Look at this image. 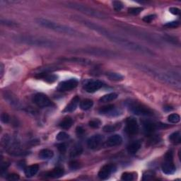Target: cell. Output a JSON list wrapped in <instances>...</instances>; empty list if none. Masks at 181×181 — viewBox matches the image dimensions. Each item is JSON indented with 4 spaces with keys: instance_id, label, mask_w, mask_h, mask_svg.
Instances as JSON below:
<instances>
[{
    "instance_id": "obj_1",
    "label": "cell",
    "mask_w": 181,
    "mask_h": 181,
    "mask_svg": "<svg viewBox=\"0 0 181 181\" xmlns=\"http://www.w3.org/2000/svg\"><path fill=\"white\" fill-rule=\"evenodd\" d=\"M81 22L86 25V26L89 27L90 29H92L96 31L97 33H100L101 35L107 38H108L110 41H112L114 42V43L120 45L121 47L125 48L127 50H131L133 51V52H136L140 54H143V55L148 56L155 55V53L153 52L151 50H150L149 48L145 46H143V45H141L140 44H138L137 42L129 41V40L124 38L123 37L116 36L115 34L110 32L109 30H106V28L100 26V25H96L92 22L84 21V20H81Z\"/></svg>"
},
{
    "instance_id": "obj_2",
    "label": "cell",
    "mask_w": 181,
    "mask_h": 181,
    "mask_svg": "<svg viewBox=\"0 0 181 181\" xmlns=\"http://www.w3.org/2000/svg\"><path fill=\"white\" fill-rule=\"evenodd\" d=\"M138 67L139 68H140L141 70L144 71V72L151 75L154 78L156 79L157 80H159L163 82V83L171 85V86L177 87L178 89L180 88L181 84L180 75L174 74L173 73L164 72L161 70L154 69V68L152 67H149L143 64H139Z\"/></svg>"
},
{
    "instance_id": "obj_3",
    "label": "cell",
    "mask_w": 181,
    "mask_h": 181,
    "mask_svg": "<svg viewBox=\"0 0 181 181\" xmlns=\"http://www.w3.org/2000/svg\"><path fill=\"white\" fill-rule=\"evenodd\" d=\"M36 21L37 24L41 25V26L47 28V29L52 30L54 31H55V32L67 34V35H71V36H76L79 34L78 31L76 30L75 29H74L72 28L63 24H58V23L50 21V20L48 19L38 18L36 19Z\"/></svg>"
},
{
    "instance_id": "obj_4",
    "label": "cell",
    "mask_w": 181,
    "mask_h": 181,
    "mask_svg": "<svg viewBox=\"0 0 181 181\" xmlns=\"http://www.w3.org/2000/svg\"><path fill=\"white\" fill-rule=\"evenodd\" d=\"M67 7L69 8H72L73 9L77 10L80 12L86 14L88 16H90L93 18H97L100 19H107V16L103 12H101L98 10H96L94 8L88 7L86 6L82 5L80 4H77V3L74 2H69L67 4Z\"/></svg>"
},
{
    "instance_id": "obj_5",
    "label": "cell",
    "mask_w": 181,
    "mask_h": 181,
    "mask_svg": "<svg viewBox=\"0 0 181 181\" xmlns=\"http://www.w3.org/2000/svg\"><path fill=\"white\" fill-rule=\"evenodd\" d=\"M17 41L21 42L23 43L33 45V46L52 47L55 45L52 41L44 38H39L33 36H20L17 37Z\"/></svg>"
},
{
    "instance_id": "obj_6",
    "label": "cell",
    "mask_w": 181,
    "mask_h": 181,
    "mask_svg": "<svg viewBox=\"0 0 181 181\" xmlns=\"http://www.w3.org/2000/svg\"><path fill=\"white\" fill-rule=\"evenodd\" d=\"M127 106L129 110L134 115L140 116H152L154 115V112L146 106L138 103L137 101H130L127 102Z\"/></svg>"
},
{
    "instance_id": "obj_7",
    "label": "cell",
    "mask_w": 181,
    "mask_h": 181,
    "mask_svg": "<svg viewBox=\"0 0 181 181\" xmlns=\"http://www.w3.org/2000/svg\"><path fill=\"white\" fill-rule=\"evenodd\" d=\"M162 171L165 174L171 175L173 174L176 171V167L173 163V151H168L165 156L164 162L161 166Z\"/></svg>"
},
{
    "instance_id": "obj_8",
    "label": "cell",
    "mask_w": 181,
    "mask_h": 181,
    "mask_svg": "<svg viewBox=\"0 0 181 181\" xmlns=\"http://www.w3.org/2000/svg\"><path fill=\"white\" fill-rule=\"evenodd\" d=\"M33 102L40 107H46L52 106V102L43 93H38L34 96Z\"/></svg>"
},
{
    "instance_id": "obj_9",
    "label": "cell",
    "mask_w": 181,
    "mask_h": 181,
    "mask_svg": "<svg viewBox=\"0 0 181 181\" xmlns=\"http://www.w3.org/2000/svg\"><path fill=\"white\" fill-rule=\"evenodd\" d=\"M126 132L129 135H135L139 131V124L134 118L130 117L126 120Z\"/></svg>"
},
{
    "instance_id": "obj_10",
    "label": "cell",
    "mask_w": 181,
    "mask_h": 181,
    "mask_svg": "<svg viewBox=\"0 0 181 181\" xmlns=\"http://www.w3.org/2000/svg\"><path fill=\"white\" fill-rule=\"evenodd\" d=\"M79 81L76 79H70L68 80L62 81L58 86V90L60 91H69L78 86Z\"/></svg>"
},
{
    "instance_id": "obj_11",
    "label": "cell",
    "mask_w": 181,
    "mask_h": 181,
    "mask_svg": "<svg viewBox=\"0 0 181 181\" xmlns=\"http://www.w3.org/2000/svg\"><path fill=\"white\" fill-rule=\"evenodd\" d=\"M116 169L117 168L114 164H106L102 167L98 172V177L101 180H106L112 173L116 171Z\"/></svg>"
},
{
    "instance_id": "obj_12",
    "label": "cell",
    "mask_w": 181,
    "mask_h": 181,
    "mask_svg": "<svg viewBox=\"0 0 181 181\" xmlns=\"http://www.w3.org/2000/svg\"><path fill=\"white\" fill-rule=\"evenodd\" d=\"M98 112L101 115H105L110 117H115L121 114L120 110L116 109L114 105H107V106H103L99 109Z\"/></svg>"
},
{
    "instance_id": "obj_13",
    "label": "cell",
    "mask_w": 181,
    "mask_h": 181,
    "mask_svg": "<svg viewBox=\"0 0 181 181\" xmlns=\"http://www.w3.org/2000/svg\"><path fill=\"white\" fill-rule=\"evenodd\" d=\"M104 84L99 80L90 81L85 85V90L88 93H94L103 86Z\"/></svg>"
},
{
    "instance_id": "obj_14",
    "label": "cell",
    "mask_w": 181,
    "mask_h": 181,
    "mask_svg": "<svg viewBox=\"0 0 181 181\" xmlns=\"http://www.w3.org/2000/svg\"><path fill=\"white\" fill-rule=\"evenodd\" d=\"M103 140V136L101 134L93 135L87 140V146L90 149H96L101 145Z\"/></svg>"
},
{
    "instance_id": "obj_15",
    "label": "cell",
    "mask_w": 181,
    "mask_h": 181,
    "mask_svg": "<svg viewBox=\"0 0 181 181\" xmlns=\"http://www.w3.org/2000/svg\"><path fill=\"white\" fill-rule=\"evenodd\" d=\"M84 52L85 53L90 54V55H95L97 56H103V57H112L115 56V54L114 52H110L108 50H100V49H93V48H90V49H85Z\"/></svg>"
},
{
    "instance_id": "obj_16",
    "label": "cell",
    "mask_w": 181,
    "mask_h": 181,
    "mask_svg": "<svg viewBox=\"0 0 181 181\" xmlns=\"http://www.w3.org/2000/svg\"><path fill=\"white\" fill-rule=\"evenodd\" d=\"M166 125L164 124H158L156 123H152L151 121H146L144 123V131L146 132L147 134H151L153 132H154L157 128H164Z\"/></svg>"
},
{
    "instance_id": "obj_17",
    "label": "cell",
    "mask_w": 181,
    "mask_h": 181,
    "mask_svg": "<svg viewBox=\"0 0 181 181\" xmlns=\"http://www.w3.org/2000/svg\"><path fill=\"white\" fill-rule=\"evenodd\" d=\"M123 142V138L120 135L114 134L110 137L106 142V145L109 147H113L119 146Z\"/></svg>"
},
{
    "instance_id": "obj_18",
    "label": "cell",
    "mask_w": 181,
    "mask_h": 181,
    "mask_svg": "<svg viewBox=\"0 0 181 181\" xmlns=\"http://www.w3.org/2000/svg\"><path fill=\"white\" fill-rule=\"evenodd\" d=\"M63 174H64L63 168L58 167V168H54L51 171L45 174V177L49 178H58L62 177Z\"/></svg>"
},
{
    "instance_id": "obj_19",
    "label": "cell",
    "mask_w": 181,
    "mask_h": 181,
    "mask_svg": "<svg viewBox=\"0 0 181 181\" xmlns=\"http://www.w3.org/2000/svg\"><path fill=\"white\" fill-rule=\"evenodd\" d=\"M79 103V98L78 97V96H75V97L72 98V100L70 101L69 105L65 107L64 111V112H73L74 110H75L76 109Z\"/></svg>"
},
{
    "instance_id": "obj_20",
    "label": "cell",
    "mask_w": 181,
    "mask_h": 181,
    "mask_svg": "<svg viewBox=\"0 0 181 181\" xmlns=\"http://www.w3.org/2000/svg\"><path fill=\"white\" fill-rule=\"evenodd\" d=\"M38 170H39V166L38 165H37V164H33V165H31L30 166L27 167V168L25 169V176L28 178L34 176V175L38 173Z\"/></svg>"
},
{
    "instance_id": "obj_21",
    "label": "cell",
    "mask_w": 181,
    "mask_h": 181,
    "mask_svg": "<svg viewBox=\"0 0 181 181\" xmlns=\"http://www.w3.org/2000/svg\"><path fill=\"white\" fill-rule=\"evenodd\" d=\"M141 145V144L140 141H135L130 144L127 147V151L130 154H135L140 149Z\"/></svg>"
},
{
    "instance_id": "obj_22",
    "label": "cell",
    "mask_w": 181,
    "mask_h": 181,
    "mask_svg": "<svg viewBox=\"0 0 181 181\" xmlns=\"http://www.w3.org/2000/svg\"><path fill=\"white\" fill-rule=\"evenodd\" d=\"M54 156V152L50 149H45L39 152V157L41 159H50Z\"/></svg>"
},
{
    "instance_id": "obj_23",
    "label": "cell",
    "mask_w": 181,
    "mask_h": 181,
    "mask_svg": "<svg viewBox=\"0 0 181 181\" xmlns=\"http://www.w3.org/2000/svg\"><path fill=\"white\" fill-rule=\"evenodd\" d=\"M118 98V94L115 93H108V94H106L100 98L99 101L101 103H107V102H110L115 100L116 98Z\"/></svg>"
},
{
    "instance_id": "obj_24",
    "label": "cell",
    "mask_w": 181,
    "mask_h": 181,
    "mask_svg": "<svg viewBox=\"0 0 181 181\" xmlns=\"http://www.w3.org/2000/svg\"><path fill=\"white\" fill-rule=\"evenodd\" d=\"M169 140L171 142L174 144H179L181 142V133L180 131L173 132L170 135Z\"/></svg>"
},
{
    "instance_id": "obj_25",
    "label": "cell",
    "mask_w": 181,
    "mask_h": 181,
    "mask_svg": "<svg viewBox=\"0 0 181 181\" xmlns=\"http://www.w3.org/2000/svg\"><path fill=\"white\" fill-rule=\"evenodd\" d=\"M72 124H73L72 119L69 117H67L66 118H64V120L59 123V127H60L62 129H68L72 126Z\"/></svg>"
},
{
    "instance_id": "obj_26",
    "label": "cell",
    "mask_w": 181,
    "mask_h": 181,
    "mask_svg": "<svg viewBox=\"0 0 181 181\" xmlns=\"http://www.w3.org/2000/svg\"><path fill=\"white\" fill-rule=\"evenodd\" d=\"M107 77L110 80L115 81H123L124 79V76L119 73L116 72H108L107 73Z\"/></svg>"
},
{
    "instance_id": "obj_27",
    "label": "cell",
    "mask_w": 181,
    "mask_h": 181,
    "mask_svg": "<svg viewBox=\"0 0 181 181\" xmlns=\"http://www.w3.org/2000/svg\"><path fill=\"white\" fill-rule=\"evenodd\" d=\"M83 152V148L81 145H76L71 149L70 151V156L72 158H75L79 156Z\"/></svg>"
},
{
    "instance_id": "obj_28",
    "label": "cell",
    "mask_w": 181,
    "mask_h": 181,
    "mask_svg": "<svg viewBox=\"0 0 181 181\" xmlns=\"http://www.w3.org/2000/svg\"><path fill=\"white\" fill-rule=\"evenodd\" d=\"M62 60L71 62H77V63L83 64H89L91 63V62L89 60V59L84 58H68V59H62Z\"/></svg>"
},
{
    "instance_id": "obj_29",
    "label": "cell",
    "mask_w": 181,
    "mask_h": 181,
    "mask_svg": "<svg viewBox=\"0 0 181 181\" xmlns=\"http://www.w3.org/2000/svg\"><path fill=\"white\" fill-rule=\"evenodd\" d=\"M93 106V102L92 100L90 99H85L80 103V107L81 110H87L91 108L92 106Z\"/></svg>"
},
{
    "instance_id": "obj_30",
    "label": "cell",
    "mask_w": 181,
    "mask_h": 181,
    "mask_svg": "<svg viewBox=\"0 0 181 181\" xmlns=\"http://www.w3.org/2000/svg\"><path fill=\"white\" fill-rule=\"evenodd\" d=\"M41 77L45 79V81H46L49 83H52L57 79V76L53 74H48L46 72L43 74H41Z\"/></svg>"
},
{
    "instance_id": "obj_31",
    "label": "cell",
    "mask_w": 181,
    "mask_h": 181,
    "mask_svg": "<svg viewBox=\"0 0 181 181\" xmlns=\"http://www.w3.org/2000/svg\"><path fill=\"white\" fill-rule=\"evenodd\" d=\"M168 120L171 123L176 124L180 122V117L178 114H176V113H173V114H171L170 115H168Z\"/></svg>"
},
{
    "instance_id": "obj_32",
    "label": "cell",
    "mask_w": 181,
    "mask_h": 181,
    "mask_svg": "<svg viewBox=\"0 0 181 181\" xmlns=\"http://www.w3.org/2000/svg\"><path fill=\"white\" fill-rule=\"evenodd\" d=\"M69 138V135L67 134V133L66 132H59L58 134H57L56 136V139H57V140H58V141H66Z\"/></svg>"
},
{
    "instance_id": "obj_33",
    "label": "cell",
    "mask_w": 181,
    "mask_h": 181,
    "mask_svg": "<svg viewBox=\"0 0 181 181\" xmlns=\"http://www.w3.org/2000/svg\"><path fill=\"white\" fill-rule=\"evenodd\" d=\"M121 179L124 181H131L134 179V175L132 173H124L122 175Z\"/></svg>"
},
{
    "instance_id": "obj_34",
    "label": "cell",
    "mask_w": 181,
    "mask_h": 181,
    "mask_svg": "<svg viewBox=\"0 0 181 181\" xmlns=\"http://www.w3.org/2000/svg\"><path fill=\"white\" fill-rule=\"evenodd\" d=\"M118 128V127L117 125H115V124H110V125H106L105 127H103V131L106 132H114L117 130V129Z\"/></svg>"
},
{
    "instance_id": "obj_35",
    "label": "cell",
    "mask_w": 181,
    "mask_h": 181,
    "mask_svg": "<svg viewBox=\"0 0 181 181\" xmlns=\"http://www.w3.org/2000/svg\"><path fill=\"white\" fill-rule=\"evenodd\" d=\"M112 7L115 11H120L123 9V4L120 1H114L112 2Z\"/></svg>"
},
{
    "instance_id": "obj_36",
    "label": "cell",
    "mask_w": 181,
    "mask_h": 181,
    "mask_svg": "<svg viewBox=\"0 0 181 181\" xmlns=\"http://www.w3.org/2000/svg\"><path fill=\"white\" fill-rule=\"evenodd\" d=\"M143 10V8L141 7H134V8H129L128 11L129 14H133V15H137L140 14L141 11Z\"/></svg>"
},
{
    "instance_id": "obj_37",
    "label": "cell",
    "mask_w": 181,
    "mask_h": 181,
    "mask_svg": "<svg viewBox=\"0 0 181 181\" xmlns=\"http://www.w3.org/2000/svg\"><path fill=\"white\" fill-rule=\"evenodd\" d=\"M101 121L99 120H93L89 122V126L90 127H92V128H98L99 126L101 125Z\"/></svg>"
},
{
    "instance_id": "obj_38",
    "label": "cell",
    "mask_w": 181,
    "mask_h": 181,
    "mask_svg": "<svg viewBox=\"0 0 181 181\" xmlns=\"http://www.w3.org/2000/svg\"><path fill=\"white\" fill-rule=\"evenodd\" d=\"M179 22L178 21H171V22H168L164 25V26L167 27L168 28H175L179 26Z\"/></svg>"
},
{
    "instance_id": "obj_39",
    "label": "cell",
    "mask_w": 181,
    "mask_h": 181,
    "mask_svg": "<svg viewBox=\"0 0 181 181\" xmlns=\"http://www.w3.org/2000/svg\"><path fill=\"white\" fill-rule=\"evenodd\" d=\"M154 176V173L151 171H146L144 173V176H143V180H150Z\"/></svg>"
},
{
    "instance_id": "obj_40",
    "label": "cell",
    "mask_w": 181,
    "mask_h": 181,
    "mask_svg": "<svg viewBox=\"0 0 181 181\" xmlns=\"http://www.w3.org/2000/svg\"><path fill=\"white\" fill-rule=\"evenodd\" d=\"M1 120H2V123H8L10 120L9 115H8L7 113H5V112L2 113V115H1Z\"/></svg>"
},
{
    "instance_id": "obj_41",
    "label": "cell",
    "mask_w": 181,
    "mask_h": 181,
    "mask_svg": "<svg viewBox=\"0 0 181 181\" xmlns=\"http://www.w3.org/2000/svg\"><path fill=\"white\" fill-rule=\"evenodd\" d=\"M69 167H70V168L72 170L78 169L79 168V163L76 161H71L69 163Z\"/></svg>"
},
{
    "instance_id": "obj_42",
    "label": "cell",
    "mask_w": 181,
    "mask_h": 181,
    "mask_svg": "<svg viewBox=\"0 0 181 181\" xmlns=\"http://www.w3.org/2000/svg\"><path fill=\"white\" fill-rule=\"evenodd\" d=\"M7 180H11V181L18 180H19V175L18 174H15V173L10 174V175H8Z\"/></svg>"
},
{
    "instance_id": "obj_43",
    "label": "cell",
    "mask_w": 181,
    "mask_h": 181,
    "mask_svg": "<svg viewBox=\"0 0 181 181\" xmlns=\"http://www.w3.org/2000/svg\"><path fill=\"white\" fill-rule=\"evenodd\" d=\"M1 23L2 24L6 25H9V26H16V24L15 23H14L11 21H8V20H4V19H2L1 20Z\"/></svg>"
},
{
    "instance_id": "obj_44",
    "label": "cell",
    "mask_w": 181,
    "mask_h": 181,
    "mask_svg": "<svg viewBox=\"0 0 181 181\" xmlns=\"http://www.w3.org/2000/svg\"><path fill=\"white\" fill-rule=\"evenodd\" d=\"M156 18V15H149L143 18V21L146 23L151 22Z\"/></svg>"
},
{
    "instance_id": "obj_45",
    "label": "cell",
    "mask_w": 181,
    "mask_h": 181,
    "mask_svg": "<svg viewBox=\"0 0 181 181\" xmlns=\"http://www.w3.org/2000/svg\"><path fill=\"white\" fill-rule=\"evenodd\" d=\"M169 11L173 15H179L180 13V11L179 8H178L176 7H171L169 8Z\"/></svg>"
},
{
    "instance_id": "obj_46",
    "label": "cell",
    "mask_w": 181,
    "mask_h": 181,
    "mask_svg": "<svg viewBox=\"0 0 181 181\" xmlns=\"http://www.w3.org/2000/svg\"><path fill=\"white\" fill-rule=\"evenodd\" d=\"M58 146L59 151H60L61 153H64L65 151H66L67 146H66V144H63V143L60 144H59Z\"/></svg>"
},
{
    "instance_id": "obj_47",
    "label": "cell",
    "mask_w": 181,
    "mask_h": 181,
    "mask_svg": "<svg viewBox=\"0 0 181 181\" xmlns=\"http://www.w3.org/2000/svg\"><path fill=\"white\" fill-rule=\"evenodd\" d=\"M84 133V129L82 128L81 127H78L77 128H76V134L78 135H81L83 134Z\"/></svg>"
},
{
    "instance_id": "obj_48",
    "label": "cell",
    "mask_w": 181,
    "mask_h": 181,
    "mask_svg": "<svg viewBox=\"0 0 181 181\" xmlns=\"http://www.w3.org/2000/svg\"><path fill=\"white\" fill-rule=\"evenodd\" d=\"M0 69H1V77H2V76H3V72H4V65H3V64L2 63L1 64V68H0Z\"/></svg>"
}]
</instances>
